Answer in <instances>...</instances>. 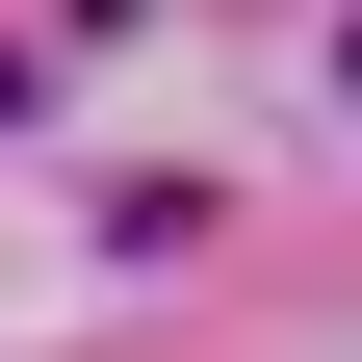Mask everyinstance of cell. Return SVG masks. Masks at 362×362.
<instances>
[{"label":"cell","mask_w":362,"mask_h":362,"mask_svg":"<svg viewBox=\"0 0 362 362\" xmlns=\"http://www.w3.org/2000/svg\"><path fill=\"white\" fill-rule=\"evenodd\" d=\"M337 78H362V52H337Z\"/></svg>","instance_id":"obj_1"}]
</instances>
